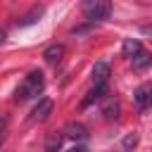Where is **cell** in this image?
Listing matches in <instances>:
<instances>
[{"label": "cell", "mask_w": 152, "mask_h": 152, "mask_svg": "<svg viewBox=\"0 0 152 152\" xmlns=\"http://www.w3.org/2000/svg\"><path fill=\"white\" fill-rule=\"evenodd\" d=\"M43 88H45V76H43V71H31L24 81H21V86L17 88V100H33V97H38L40 93H43Z\"/></svg>", "instance_id": "obj_1"}, {"label": "cell", "mask_w": 152, "mask_h": 152, "mask_svg": "<svg viewBox=\"0 0 152 152\" xmlns=\"http://www.w3.org/2000/svg\"><path fill=\"white\" fill-rule=\"evenodd\" d=\"M81 10L88 21H104L112 14V0H83Z\"/></svg>", "instance_id": "obj_2"}, {"label": "cell", "mask_w": 152, "mask_h": 152, "mask_svg": "<svg viewBox=\"0 0 152 152\" xmlns=\"http://www.w3.org/2000/svg\"><path fill=\"white\" fill-rule=\"evenodd\" d=\"M133 102H135L138 109H147V107L152 104V83H142V86H138L135 93H133Z\"/></svg>", "instance_id": "obj_3"}, {"label": "cell", "mask_w": 152, "mask_h": 152, "mask_svg": "<svg viewBox=\"0 0 152 152\" xmlns=\"http://www.w3.org/2000/svg\"><path fill=\"white\" fill-rule=\"evenodd\" d=\"M52 100H48V97H43L38 104H36V109H33V116H31V121H48L50 119V114H52Z\"/></svg>", "instance_id": "obj_4"}, {"label": "cell", "mask_w": 152, "mask_h": 152, "mask_svg": "<svg viewBox=\"0 0 152 152\" xmlns=\"http://www.w3.org/2000/svg\"><path fill=\"white\" fill-rule=\"evenodd\" d=\"M102 116L104 119H116L119 116V112H121V104H119V100L116 97H104V102H102Z\"/></svg>", "instance_id": "obj_5"}, {"label": "cell", "mask_w": 152, "mask_h": 152, "mask_svg": "<svg viewBox=\"0 0 152 152\" xmlns=\"http://www.w3.org/2000/svg\"><path fill=\"white\" fill-rule=\"evenodd\" d=\"M64 135H66V138H71V140H86V138H88V128H86L83 124L71 121V124H66Z\"/></svg>", "instance_id": "obj_6"}, {"label": "cell", "mask_w": 152, "mask_h": 152, "mask_svg": "<svg viewBox=\"0 0 152 152\" xmlns=\"http://www.w3.org/2000/svg\"><path fill=\"white\" fill-rule=\"evenodd\" d=\"M131 64H133L135 71H145V69L152 64V55H150L147 50H140V52H135V55L131 57Z\"/></svg>", "instance_id": "obj_7"}, {"label": "cell", "mask_w": 152, "mask_h": 152, "mask_svg": "<svg viewBox=\"0 0 152 152\" xmlns=\"http://www.w3.org/2000/svg\"><path fill=\"white\" fill-rule=\"evenodd\" d=\"M109 74H112L109 64H107V62H97V64L93 66V83H95V86H97V83H107Z\"/></svg>", "instance_id": "obj_8"}, {"label": "cell", "mask_w": 152, "mask_h": 152, "mask_svg": "<svg viewBox=\"0 0 152 152\" xmlns=\"http://www.w3.org/2000/svg\"><path fill=\"white\" fill-rule=\"evenodd\" d=\"M104 95H107V83H97V86H95V88L88 93V97L83 100V104H81V107H88V104H93V102L102 100Z\"/></svg>", "instance_id": "obj_9"}, {"label": "cell", "mask_w": 152, "mask_h": 152, "mask_svg": "<svg viewBox=\"0 0 152 152\" xmlns=\"http://www.w3.org/2000/svg\"><path fill=\"white\" fill-rule=\"evenodd\" d=\"M62 55H64V45H59V43H55V45L45 48V52H43V57H45L50 64H57V62L62 59Z\"/></svg>", "instance_id": "obj_10"}, {"label": "cell", "mask_w": 152, "mask_h": 152, "mask_svg": "<svg viewBox=\"0 0 152 152\" xmlns=\"http://www.w3.org/2000/svg\"><path fill=\"white\" fill-rule=\"evenodd\" d=\"M142 50V45H140V40L138 38H126L124 40V55H128V57H133L135 52H140Z\"/></svg>", "instance_id": "obj_11"}, {"label": "cell", "mask_w": 152, "mask_h": 152, "mask_svg": "<svg viewBox=\"0 0 152 152\" xmlns=\"http://www.w3.org/2000/svg\"><path fill=\"white\" fill-rule=\"evenodd\" d=\"M62 140H64V135L52 133V135L45 140V152H57V150H62Z\"/></svg>", "instance_id": "obj_12"}, {"label": "cell", "mask_w": 152, "mask_h": 152, "mask_svg": "<svg viewBox=\"0 0 152 152\" xmlns=\"http://www.w3.org/2000/svg\"><path fill=\"white\" fill-rule=\"evenodd\" d=\"M40 14H43V10H40V7H38V10H33L31 14H26V17H24V19L19 21V26H28V24H33V21H36V19H38Z\"/></svg>", "instance_id": "obj_13"}, {"label": "cell", "mask_w": 152, "mask_h": 152, "mask_svg": "<svg viewBox=\"0 0 152 152\" xmlns=\"http://www.w3.org/2000/svg\"><path fill=\"white\" fill-rule=\"evenodd\" d=\"M135 145H138V135H135V133H128V135L121 140V147H124V150H133Z\"/></svg>", "instance_id": "obj_14"}, {"label": "cell", "mask_w": 152, "mask_h": 152, "mask_svg": "<svg viewBox=\"0 0 152 152\" xmlns=\"http://www.w3.org/2000/svg\"><path fill=\"white\" fill-rule=\"evenodd\" d=\"M66 152H90L88 147H83V145H74V147H69Z\"/></svg>", "instance_id": "obj_15"}, {"label": "cell", "mask_w": 152, "mask_h": 152, "mask_svg": "<svg viewBox=\"0 0 152 152\" xmlns=\"http://www.w3.org/2000/svg\"><path fill=\"white\" fill-rule=\"evenodd\" d=\"M2 126H5V119H2V116H0V131H2Z\"/></svg>", "instance_id": "obj_16"}, {"label": "cell", "mask_w": 152, "mask_h": 152, "mask_svg": "<svg viewBox=\"0 0 152 152\" xmlns=\"http://www.w3.org/2000/svg\"><path fill=\"white\" fill-rule=\"evenodd\" d=\"M0 145H2V131H0Z\"/></svg>", "instance_id": "obj_17"}]
</instances>
